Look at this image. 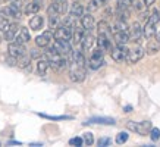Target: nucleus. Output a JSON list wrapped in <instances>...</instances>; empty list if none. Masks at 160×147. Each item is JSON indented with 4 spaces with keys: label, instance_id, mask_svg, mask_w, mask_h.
<instances>
[{
    "label": "nucleus",
    "instance_id": "nucleus-1",
    "mask_svg": "<svg viewBox=\"0 0 160 147\" xmlns=\"http://www.w3.org/2000/svg\"><path fill=\"white\" fill-rule=\"evenodd\" d=\"M87 60L81 50L71 52V65H69V79L72 83H82L87 75Z\"/></svg>",
    "mask_w": 160,
    "mask_h": 147
},
{
    "label": "nucleus",
    "instance_id": "nucleus-2",
    "mask_svg": "<svg viewBox=\"0 0 160 147\" xmlns=\"http://www.w3.org/2000/svg\"><path fill=\"white\" fill-rule=\"evenodd\" d=\"M159 27H160V13H159V10H153L148 15L147 22L144 25V28H142V37H146L147 40L153 38L157 34V31H159L157 28Z\"/></svg>",
    "mask_w": 160,
    "mask_h": 147
},
{
    "label": "nucleus",
    "instance_id": "nucleus-3",
    "mask_svg": "<svg viewBox=\"0 0 160 147\" xmlns=\"http://www.w3.org/2000/svg\"><path fill=\"white\" fill-rule=\"evenodd\" d=\"M46 58H47V62H49V66L50 68H53L54 71H63V69L66 68V65H68V60L66 58L63 56V54L58 53L53 47H50V49L46 50Z\"/></svg>",
    "mask_w": 160,
    "mask_h": 147
},
{
    "label": "nucleus",
    "instance_id": "nucleus-4",
    "mask_svg": "<svg viewBox=\"0 0 160 147\" xmlns=\"http://www.w3.org/2000/svg\"><path fill=\"white\" fill-rule=\"evenodd\" d=\"M126 128L132 132H137L140 135H147L150 134V129L151 127V122L150 121H142V122H134V121H128L126 122Z\"/></svg>",
    "mask_w": 160,
    "mask_h": 147
},
{
    "label": "nucleus",
    "instance_id": "nucleus-5",
    "mask_svg": "<svg viewBox=\"0 0 160 147\" xmlns=\"http://www.w3.org/2000/svg\"><path fill=\"white\" fill-rule=\"evenodd\" d=\"M103 52L102 49H96L94 52H92L91 58H90V60H88V68L92 69V71H96V69L102 68L103 65H104V58H103Z\"/></svg>",
    "mask_w": 160,
    "mask_h": 147
},
{
    "label": "nucleus",
    "instance_id": "nucleus-6",
    "mask_svg": "<svg viewBox=\"0 0 160 147\" xmlns=\"http://www.w3.org/2000/svg\"><path fill=\"white\" fill-rule=\"evenodd\" d=\"M73 27H75V25H73ZM73 27H71V25H68V24L59 25L58 28L54 29L53 37L56 40H71V37H72Z\"/></svg>",
    "mask_w": 160,
    "mask_h": 147
},
{
    "label": "nucleus",
    "instance_id": "nucleus-7",
    "mask_svg": "<svg viewBox=\"0 0 160 147\" xmlns=\"http://www.w3.org/2000/svg\"><path fill=\"white\" fill-rule=\"evenodd\" d=\"M47 16H49V28L56 29L60 25V13L58 12V9L54 8V5H52L47 8Z\"/></svg>",
    "mask_w": 160,
    "mask_h": 147
},
{
    "label": "nucleus",
    "instance_id": "nucleus-8",
    "mask_svg": "<svg viewBox=\"0 0 160 147\" xmlns=\"http://www.w3.org/2000/svg\"><path fill=\"white\" fill-rule=\"evenodd\" d=\"M58 53L63 54V56H66V54H71L72 52V46L69 43V40H56L54 38V43L52 46Z\"/></svg>",
    "mask_w": 160,
    "mask_h": 147
},
{
    "label": "nucleus",
    "instance_id": "nucleus-9",
    "mask_svg": "<svg viewBox=\"0 0 160 147\" xmlns=\"http://www.w3.org/2000/svg\"><path fill=\"white\" fill-rule=\"evenodd\" d=\"M128 50L129 49H126V46H116V47H112L110 56L115 62H123V60H126Z\"/></svg>",
    "mask_w": 160,
    "mask_h": 147
},
{
    "label": "nucleus",
    "instance_id": "nucleus-10",
    "mask_svg": "<svg viewBox=\"0 0 160 147\" xmlns=\"http://www.w3.org/2000/svg\"><path fill=\"white\" fill-rule=\"evenodd\" d=\"M142 58H144V50H142V47H140V46L132 47V49L128 50L126 60H128L129 63H137V62H140Z\"/></svg>",
    "mask_w": 160,
    "mask_h": 147
},
{
    "label": "nucleus",
    "instance_id": "nucleus-11",
    "mask_svg": "<svg viewBox=\"0 0 160 147\" xmlns=\"http://www.w3.org/2000/svg\"><path fill=\"white\" fill-rule=\"evenodd\" d=\"M0 15L5 16V18H13V19H21L22 12L18 10L16 8H13L12 5L5 6V8H0Z\"/></svg>",
    "mask_w": 160,
    "mask_h": 147
},
{
    "label": "nucleus",
    "instance_id": "nucleus-12",
    "mask_svg": "<svg viewBox=\"0 0 160 147\" xmlns=\"http://www.w3.org/2000/svg\"><path fill=\"white\" fill-rule=\"evenodd\" d=\"M94 43H96V38H94V35H92L90 31H87V33L84 34L82 40H81V43H79V44H81V52H82L84 54L87 53V52H90Z\"/></svg>",
    "mask_w": 160,
    "mask_h": 147
},
{
    "label": "nucleus",
    "instance_id": "nucleus-13",
    "mask_svg": "<svg viewBox=\"0 0 160 147\" xmlns=\"http://www.w3.org/2000/svg\"><path fill=\"white\" fill-rule=\"evenodd\" d=\"M8 52H9V56H13V58H19L22 54L27 53V49H25V44H19V43H10L9 47H8Z\"/></svg>",
    "mask_w": 160,
    "mask_h": 147
},
{
    "label": "nucleus",
    "instance_id": "nucleus-14",
    "mask_svg": "<svg viewBox=\"0 0 160 147\" xmlns=\"http://www.w3.org/2000/svg\"><path fill=\"white\" fill-rule=\"evenodd\" d=\"M129 41H134V43H140L141 37H142V28L140 27L138 22H134L129 28Z\"/></svg>",
    "mask_w": 160,
    "mask_h": 147
},
{
    "label": "nucleus",
    "instance_id": "nucleus-15",
    "mask_svg": "<svg viewBox=\"0 0 160 147\" xmlns=\"http://www.w3.org/2000/svg\"><path fill=\"white\" fill-rule=\"evenodd\" d=\"M90 124H98V125H115L116 121L113 118H107V116H92L90 119H87L84 125H90Z\"/></svg>",
    "mask_w": 160,
    "mask_h": 147
},
{
    "label": "nucleus",
    "instance_id": "nucleus-16",
    "mask_svg": "<svg viewBox=\"0 0 160 147\" xmlns=\"http://www.w3.org/2000/svg\"><path fill=\"white\" fill-rule=\"evenodd\" d=\"M52 40H53V33L52 31H44L41 35H38L37 38H35V44L38 46V47H47L50 43H52Z\"/></svg>",
    "mask_w": 160,
    "mask_h": 147
},
{
    "label": "nucleus",
    "instance_id": "nucleus-17",
    "mask_svg": "<svg viewBox=\"0 0 160 147\" xmlns=\"http://www.w3.org/2000/svg\"><path fill=\"white\" fill-rule=\"evenodd\" d=\"M81 27H82L85 31H91L96 27V21H94V16H92L90 12L88 13H82L81 16Z\"/></svg>",
    "mask_w": 160,
    "mask_h": 147
},
{
    "label": "nucleus",
    "instance_id": "nucleus-18",
    "mask_svg": "<svg viewBox=\"0 0 160 147\" xmlns=\"http://www.w3.org/2000/svg\"><path fill=\"white\" fill-rule=\"evenodd\" d=\"M13 40H15V43H19V44L28 43L29 40H31L28 28H27V27H19V31H18V34L15 35Z\"/></svg>",
    "mask_w": 160,
    "mask_h": 147
},
{
    "label": "nucleus",
    "instance_id": "nucleus-19",
    "mask_svg": "<svg viewBox=\"0 0 160 147\" xmlns=\"http://www.w3.org/2000/svg\"><path fill=\"white\" fill-rule=\"evenodd\" d=\"M97 46H98V49H102L103 52H110V49H112V37L98 34V37H97Z\"/></svg>",
    "mask_w": 160,
    "mask_h": 147
},
{
    "label": "nucleus",
    "instance_id": "nucleus-20",
    "mask_svg": "<svg viewBox=\"0 0 160 147\" xmlns=\"http://www.w3.org/2000/svg\"><path fill=\"white\" fill-rule=\"evenodd\" d=\"M113 41L116 43V46H126V43L129 41V34H128V31H115V34H113Z\"/></svg>",
    "mask_w": 160,
    "mask_h": 147
},
{
    "label": "nucleus",
    "instance_id": "nucleus-21",
    "mask_svg": "<svg viewBox=\"0 0 160 147\" xmlns=\"http://www.w3.org/2000/svg\"><path fill=\"white\" fill-rule=\"evenodd\" d=\"M18 31H19V25L16 24V22L10 24L9 27H8V29L3 33V38H5L6 41H12V40L15 38V35L18 34Z\"/></svg>",
    "mask_w": 160,
    "mask_h": 147
},
{
    "label": "nucleus",
    "instance_id": "nucleus-22",
    "mask_svg": "<svg viewBox=\"0 0 160 147\" xmlns=\"http://www.w3.org/2000/svg\"><path fill=\"white\" fill-rule=\"evenodd\" d=\"M44 25V18L43 16H40L38 13H35L31 19H29V28L34 29V31H40V29L43 28Z\"/></svg>",
    "mask_w": 160,
    "mask_h": 147
},
{
    "label": "nucleus",
    "instance_id": "nucleus-23",
    "mask_svg": "<svg viewBox=\"0 0 160 147\" xmlns=\"http://www.w3.org/2000/svg\"><path fill=\"white\" fill-rule=\"evenodd\" d=\"M84 34H85V29L82 28V27H73V29H72V43L73 44H79L81 43V40H82V37H84Z\"/></svg>",
    "mask_w": 160,
    "mask_h": 147
},
{
    "label": "nucleus",
    "instance_id": "nucleus-24",
    "mask_svg": "<svg viewBox=\"0 0 160 147\" xmlns=\"http://www.w3.org/2000/svg\"><path fill=\"white\" fill-rule=\"evenodd\" d=\"M41 9V5H40V0H32V2H29L27 8L24 9V12L27 15H35L38 13V10Z\"/></svg>",
    "mask_w": 160,
    "mask_h": 147
},
{
    "label": "nucleus",
    "instance_id": "nucleus-25",
    "mask_svg": "<svg viewBox=\"0 0 160 147\" xmlns=\"http://www.w3.org/2000/svg\"><path fill=\"white\" fill-rule=\"evenodd\" d=\"M97 29H98V34L112 37V28H110V25L107 24L106 21H100V22L97 24Z\"/></svg>",
    "mask_w": 160,
    "mask_h": 147
},
{
    "label": "nucleus",
    "instance_id": "nucleus-26",
    "mask_svg": "<svg viewBox=\"0 0 160 147\" xmlns=\"http://www.w3.org/2000/svg\"><path fill=\"white\" fill-rule=\"evenodd\" d=\"M84 13V8L82 5H79V2H73L71 6V15L73 18H81Z\"/></svg>",
    "mask_w": 160,
    "mask_h": 147
},
{
    "label": "nucleus",
    "instance_id": "nucleus-27",
    "mask_svg": "<svg viewBox=\"0 0 160 147\" xmlns=\"http://www.w3.org/2000/svg\"><path fill=\"white\" fill-rule=\"evenodd\" d=\"M47 69H49V62L46 59H40L37 62V74L40 77H44L47 74Z\"/></svg>",
    "mask_w": 160,
    "mask_h": 147
},
{
    "label": "nucleus",
    "instance_id": "nucleus-28",
    "mask_svg": "<svg viewBox=\"0 0 160 147\" xmlns=\"http://www.w3.org/2000/svg\"><path fill=\"white\" fill-rule=\"evenodd\" d=\"M29 65H31V56H28L27 53L16 59V66H19V68H29Z\"/></svg>",
    "mask_w": 160,
    "mask_h": 147
},
{
    "label": "nucleus",
    "instance_id": "nucleus-29",
    "mask_svg": "<svg viewBox=\"0 0 160 147\" xmlns=\"http://www.w3.org/2000/svg\"><path fill=\"white\" fill-rule=\"evenodd\" d=\"M53 5L60 15L66 13V10H68V0H53Z\"/></svg>",
    "mask_w": 160,
    "mask_h": 147
},
{
    "label": "nucleus",
    "instance_id": "nucleus-30",
    "mask_svg": "<svg viewBox=\"0 0 160 147\" xmlns=\"http://www.w3.org/2000/svg\"><path fill=\"white\" fill-rule=\"evenodd\" d=\"M160 50V44H159V41L157 40H151L150 38V41L147 43V52L150 54H154V53H157Z\"/></svg>",
    "mask_w": 160,
    "mask_h": 147
},
{
    "label": "nucleus",
    "instance_id": "nucleus-31",
    "mask_svg": "<svg viewBox=\"0 0 160 147\" xmlns=\"http://www.w3.org/2000/svg\"><path fill=\"white\" fill-rule=\"evenodd\" d=\"M38 116L44 118V119H50V121H65V119H72V116H65V115H60V116H53V115L38 113Z\"/></svg>",
    "mask_w": 160,
    "mask_h": 147
},
{
    "label": "nucleus",
    "instance_id": "nucleus-32",
    "mask_svg": "<svg viewBox=\"0 0 160 147\" xmlns=\"http://www.w3.org/2000/svg\"><path fill=\"white\" fill-rule=\"evenodd\" d=\"M116 3H118V9H129L135 3V0H116Z\"/></svg>",
    "mask_w": 160,
    "mask_h": 147
},
{
    "label": "nucleus",
    "instance_id": "nucleus-33",
    "mask_svg": "<svg viewBox=\"0 0 160 147\" xmlns=\"http://www.w3.org/2000/svg\"><path fill=\"white\" fill-rule=\"evenodd\" d=\"M28 3H29V0H13V2H12V6L22 12V10L27 8V5H28Z\"/></svg>",
    "mask_w": 160,
    "mask_h": 147
},
{
    "label": "nucleus",
    "instance_id": "nucleus-34",
    "mask_svg": "<svg viewBox=\"0 0 160 147\" xmlns=\"http://www.w3.org/2000/svg\"><path fill=\"white\" fill-rule=\"evenodd\" d=\"M82 140H84V144H85V146H92V143H94V137H92L91 132H84Z\"/></svg>",
    "mask_w": 160,
    "mask_h": 147
},
{
    "label": "nucleus",
    "instance_id": "nucleus-35",
    "mask_svg": "<svg viewBox=\"0 0 160 147\" xmlns=\"http://www.w3.org/2000/svg\"><path fill=\"white\" fill-rule=\"evenodd\" d=\"M126 22L125 21H122V19H118L116 22H115V27H113V29L115 31H126Z\"/></svg>",
    "mask_w": 160,
    "mask_h": 147
},
{
    "label": "nucleus",
    "instance_id": "nucleus-36",
    "mask_svg": "<svg viewBox=\"0 0 160 147\" xmlns=\"http://www.w3.org/2000/svg\"><path fill=\"white\" fill-rule=\"evenodd\" d=\"M9 25H10L9 18H5V16H2V15H0V31H3V33H5Z\"/></svg>",
    "mask_w": 160,
    "mask_h": 147
},
{
    "label": "nucleus",
    "instance_id": "nucleus-37",
    "mask_svg": "<svg viewBox=\"0 0 160 147\" xmlns=\"http://www.w3.org/2000/svg\"><path fill=\"white\" fill-rule=\"evenodd\" d=\"M128 138H129V135L126 132H119L116 135V143L118 144H123V143L128 141Z\"/></svg>",
    "mask_w": 160,
    "mask_h": 147
},
{
    "label": "nucleus",
    "instance_id": "nucleus-38",
    "mask_svg": "<svg viewBox=\"0 0 160 147\" xmlns=\"http://www.w3.org/2000/svg\"><path fill=\"white\" fill-rule=\"evenodd\" d=\"M98 8H100V5H98L97 0H90V3H88V6H87V10L91 13V12H96Z\"/></svg>",
    "mask_w": 160,
    "mask_h": 147
},
{
    "label": "nucleus",
    "instance_id": "nucleus-39",
    "mask_svg": "<svg viewBox=\"0 0 160 147\" xmlns=\"http://www.w3.org/2000/svg\"><path fill=\"white\" fill-rule=\"evenodd\" d=\"M69 144L71 146H77V147L84 146V140H82V137H73L69 140Z\"/></svg>",
    "mask_w": 160,
    "mask_h": 147
},
{
    "label": "nucleus",
    "instance_id": "nucleus-40",
    "mask_svg": "<svg viewBox=\"0 0 160 147\" xmlns=\"http://www.w3.org/2000/svg\"><path fill=\"white\" fill-rule=\"evenodd\" d=\"M150 134H151L150 137H151V140H153V141H157V140L160 138V129H159V128H151Z\"/></svg>",
    "mask_w": 160,
    "mask_h": 147
},
{
    "label": "nucleus",
    "instance_id": "nucleus-41",
    "mask_svg": "<svg viewBox=\"0 0 160 147\" xmlns=\"http://www.w3.org/2000/svg\"><path fill=\"white\" fill-rule=\"evenodd\" d=\"M97 144H98L100 147H107V146H110V144H112V140H110L109 137H102V138H100V140L97 141Z\"/></svg>",
    "mask_w": 160,
    "mask_h": 147
},
{
    "label": "nucleus",
    "instance_id": "nucleus-42",
    "mask_svg": "<svg viewBox=\"0 0 160 147\" xmlns=\"http://www.w3.org/2000/svg\"><path fill=\"white\" fill-rule=\"evenodd\" d=\"M29 56H31V59H37V58H40V56H41V53H40L37 49H34V50H31Z\"/></svg>",
    "mask_w": 160,
    "mask_h": 147
},
{
    "label": "nucleus",
    "instance_id": "nucleus-43",
    "mask_svg": "<svg viewBox=\"0 0 160 147\" xmlns=\"http://www.w3.org/2000/svg\"><path fill=\"white\" fill-rule=\"evenodd\" d=\"M8 63L10 65V66H16V58H13V56H8Z\"/></svg>",
    "mask_w": 160,
    "mask_h": 147
},
{
    "label": "nucleus",
    "instance_id": "nucleus-44",
    "mask_svg": "<svg viewBox=\"0 0 160 147\" xmlns=\"http://www.w3.org/2000/svg\"><path fill=\"white\" fill-rule=\"evenodd\" d=\"M154 2H156V0H144V6H146V8L153 6V5H154Z\"/></svg>",
    "mask_w": 160,
    "mask_h": 147
},
{
    "label": "nucleus",
    "instance_id": "nucleus-45",
    "mask_svg": "<svg viewBox=\"0 0 160 147\" xmlns=\"http://www.w3.org/2000/svg\"><path fill=\"white\" fill-rule=\"evenodd\" d=\"M97 2H98V5H100V6L107 5V0H97Z\"/></svg>",
    "mask_w": 160,
    "mask_h": 147
},
{
    "label": "nucleus",
    "instance_id": "nucleus-46",
    "mask_svg": "<svg viewBox=\"0 0 160 147\" xmlns=\"http://www.w3.org/2000/svg\"><path fill=\"white\" fill-rule=\"evenodd\" d=\"M123 110H125V112H131L132 108H131V106H125V109H123Z\"/></svg>",
    "mask_w": 160,
    "mask_h": 147
},
{
    "label": "nucleus",
    "instance_id": "nucleus-47",
    "mask_svg": "<svg viewBox=\"0 0 160 147\" xmlns=\"http://www.w3.org/2000/svg\"><path fill=\"white\" fill-rule=\"evenodd\" d=\"M156 35H157V41L160 43V31H157V34H156Z\"/></svg>",
    "mask_w": 160,
    "mask_h": 147
},
{
    "label": "nucleus",
    "instance_id": "nucleus-48",
    "mask_svg": "<svg viewBox=\"0 0 160 147\" xmlns=\"http://www.w3.org/2000/svg\"><path fill=\"white\" fill-rule=\"evenodd\" d=\"M2 40H3V38H2V35H0V43H2Z\"/></svg>",
    "mask_w": 160,
    "mask_h": 147
},
{
    "label": "nucleus",
    "instance_id": "nucleus-49",
    "mask_svg": "<svg viewBox=\"0 0 160 147\" xmlns=\"http://www.w3.org/2000/svg\"><path fill=\"white\" fill-rule=\"evenodd\" d=\"M73 2H81V0H73Z\"/></svg>",
    "mask_w": 160,
    "mask_h": 147
}]
</instances>
